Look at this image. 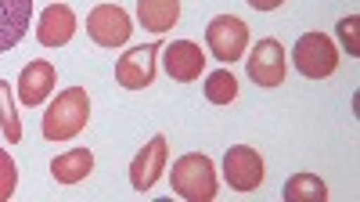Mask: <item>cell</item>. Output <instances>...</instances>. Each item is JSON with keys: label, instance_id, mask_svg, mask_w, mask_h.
<instances>
[{"label": "cell", "instance_id": "1", "mask_svg": "<svg viewBox=\"0 0 360 202\" xmlns=\"http://www.w3.org/2000/svg\"><path fill=\"white\" fill-rule=\"evenodd\" d=\"M86 123H90V94H86V87H65V91L47 105L44 120H40V134L47 141H72Z\"/></svg>", "mask_w": 360, "mask_h": 202}, {"label": "cell", "instance_id": "2", "mask_svg": "<svg viewBox=\"0 0 360 202\" xmlns=\"http://www.w3.org/2000/svg\"><path fill=\"white\" fill-rule=\"evenodd\" d=\"M169 181H173V191H176L180 198H188V202H213L217 191H220L217 166H213V159L202 156V152L180 156V159L173 163Z\"/></svg>", "mask_w": 360, "mask_h": 202}, {"label": "cell", "instance_id": "3", "mask_svg": "<svg viewBox=\"0 0 360 202\" xmlns=\"http://www.w3.org/2000/svg\"><path fill=\"white\" fill-rule=\"evenodd\" d=\"M292 62L307 80H328L339 69V51L324 33H303L292 47Z\"/></svg>", "mask_w": 360, "mask_h": 202}, {"label": "cell", "instance_id": "4", "mask_svg": "<svg viewBox=\"0 0 360 202\" xmlns=\"http://www.w3.org/2000/svg\"><path fill=\"white\" fill-rule=\"evenodd\" d=\"M205 44H209V51H213L217 62L231 65L249 47V25L242 18H234V15H217L213 22H209V29H205Z\"/></svg>", "mask_w": 360, "mask_h": 202}, {"label": "cell", "instance_id": "5", "mask_svg": "<svg viewBox=\"0 0 360 202\" xmlns=\"http://www.w3.org/2000/svg\"><path fill=\"white\" fill-rule=\"evenodd\" d=\"M266 177V166H263V156L249 144H231L227 156H224V181L234 188V191H256Z\"/></svg>", "mask_w": 360, "mask_h": 202}, {"label": "cell", "instance_id": "6", "mask_svg": "<svg viewBox=\"0 0 360 202\" xmlns=\"http://www.w3.org/2000/svg\"><path fill=\"white\" fill-rule=\"evenodd\" d=\"M86 33L98 47H123L134 33V22L119 4H98L86 15Z\"/></svg>", "mask_w": 360, "mask_h": 202}, {"label": "cell", "instance_id": "7", "mask_svg": "<svg viewBox=\"0 0 360 202\" xmlns=\"http://www.w3.org/2000/svg\"><path fill=\"white\" fill-rule=\"evenodd\" d=\"M245 65H249V80H252L256 87H281V83H285V72H288L285 47H281L274 37H263V40L249 51Z\"/></svg>", "mask_w": 360, "mask_h": 202}, {"label": "cell", "instance_id": "8", "mask_svg": "<svg viewBox=\"0 0 360 202\" xmlns=\"http://www.w3.org/2000/svg\"><path fill=\"white\" fill-rule=\"evenodd\" d=\"M155 54H162V44H148V47H130L123 58L115 62V80L127 91H144L155 83Z\"/></svg>", "mask_w": 360, "mask_h": 202}, {"label": "cell", "instance_id": "9", "mask_svg": "<svg viewBox=\"0 0 360 202\" xmlns=\"http://www.w3.org/2000/svg\"><path fill=\"white\" fill-rule=\"evenodd\" d=\"M166 159H169V144H166L162 134H155L134 156V163H130V184H134V191H152L155 181L162 177V170H166Z\"/></svg>", "mask_w": 360, "mask_h": 202}, {"label": "cell", "instance_id": "10", "mask_svg": "<svg viewBox=\"0 0 360 202\" xmlns=\"http://www.w3.org/2000/svg\"><path fill=\"white\" fill-rule=\"evenodd\" d=\"M162 54H166L162 65H166L169 80H176V83H191L205 69V54L195 40H173V44L162 47Z\"/></svg>", "mask_w": 360, "mask_h": 202}, {"label": "cell", "instance_id": "11", "mask_svg": "<svg viewBox=\"0 0 360 202\" xmlns=\"http://www.w3.org/2000/svg\"><path fill=\"white\" fill-rule=\"evenodd\" d=\"M54 83H58V72H54V65L51 62H29L25 69H22V76H18V101L25 105V108H37V105H44L47 98H51V91H54Z\"/></svg>", "mask_w": 360, "mask_h": 202}, {"label": "cell", "instance_id": "12", "mask_svg": "<svg viewBox=\"0 0 360 202\" xmlns=\"http://www.w3.org/2000/svg\"><path fill=\"white\" fill-rule=\"evenodd\" d=\"M29 18H33V0H0V54L25 40Z\"/></svg>", "mask_w": 360, "mask_h": 202}, {"label": "cell", "instance_id": "13", "mask_svg": "<svg viewBox=\"0 0 360 202\" xmlns=\"http://www.w3.org/2000/svg\"><path fill=\"white\" fill-rule=\"evenodd\" d=\"M76 33V15L69 4H51L44 15H40V25H37V40L44 47H65Z\"/></svg>", "mask_w": 360, "mask_h": 202}, {"label": "cell", "instance_id": "14", "mask_svg": "<svg viewBox=\"0 0 360 202\" xmlns=\"http://www.w3.org/2000/svg\"><path fill=\"white\" fill-rule=\"evenodd\" d=\"M137 18L152 33H169L180 18V0H137Z\"/></svg>", "mask_w": 360, "mask_h": 202}, {"label": "cell", "instance_id": "15", "mask_svg": "<svg viewBox=\"0 0 360 202\" xmlns=\"http://www.w3.org/2000/svg\"><path fill=\"white\" fill-rule=\"evenodd\" d=\"M90 170H94V152L90 149H72V152L58 156L51 163V177L58 184H79L83 177H90Z\"/></svg>", "mask_w": 360, "mask_h": 202}, {"label": "cell", "instance_id": "16", "mask_svg": "<svg viewBox=\"0 0 360 202\" xmlns=\"http://www.w3.org/2000/svg\"><path fill=\"white\" fill-rule=\"evenodd\" d=\"M285 198L288 202H324L328 184L317 177V173H295L292 181H285Z\"/></svg>", "mask_w": 360, "mask_h": 202}, {"label": "cell", "instance_id": "17", "mask_svg": "<svg viewBox=\"0 0 360 202\" xmlns=\"http://www.w3.org/2000/svg\"><path fill=\"white\" fill-rule=\"evenodd\" d=\"M202 91H205V101H209V105H231V101L238 98V80H234V72L217 69V72L205 76Z\"/></svg>", "mask_w": 360, "mask_h": 202}, {"label": "cell", "instance_id": "18", "mask_svg": "<svg viewBox=\"0 0 360 202\" xmlns=\"http://www.w3.org/2000/svg\"><path fill=\"white\" fill-rule=\"evenodd\" d=\"M0 127H4V141L8 144H18L22 141V120L15 112V101H11V83L0 80Z\"/></svg>", "mask_w": 360, "mask_h": 202}, {"label": "cell", "instance_id": "19", "mask_svg": "<svg viewBox=\"0 0 360 202\" xmlns=\"http://www.w3.org/2000/svg\"><path fill=\"white\" fill-rule=\"evenodd\" d=\"M15 188H18V166L4 149H0V202H8L15 195Z\"/></svg>", "mask_w": 360, "mask_h": 202}, {"label": "cell", "instance_id": "20", "mask_svg": "<svg viewBox=\"0 0 360 202\" xmlns=\"http://www.w3.org/2000/svg\"><path fill=\"white\" fill-rule=\"evenodd\" d=\"M339 40L346 44V54H360V44H356V15H346L339 22Z\"/></svg>", "mask_w": 360, "mask_h": 202}, {"label": "cell", "instance_id": "21", "mask_svg": "<svg viewBox=\"0 0 360 202\" xmlns=\"http://www.w3.org/2000/svg\"><path fill=\"white\" fill-rule=\"evenodd\" d=\"M245 4H249V8H256V11H278V8L285 4V0H245Z\"/></svg>", "mask_w": 360, "mask_h": 202}]
</instances>
